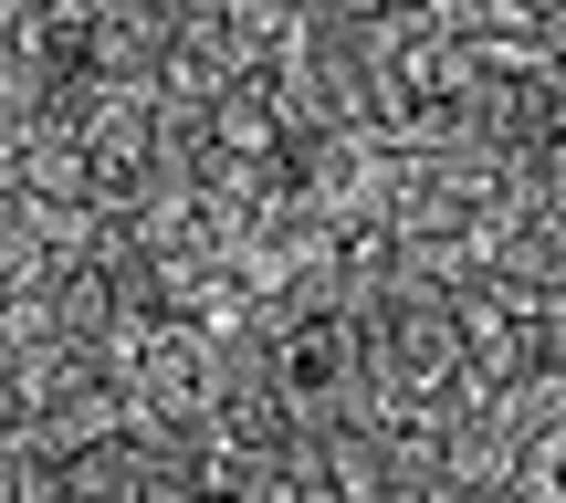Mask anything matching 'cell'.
Segmentation results:
<instances>
[{"label":"cell","instance_id":"1","mask_svg":"<svg viewBox=\"0 0 566 503\" xmlns=\"http://www.w3.org/2000/svg\"><path fill=\"white\" fill-rule=\"evenodd\" d=\"M263 357H273V388H283V409H294L304 430L378 420V357L346 336V315H294Z\"/></svg>","mask_w":566,"mask_h":503},{"label":"cell","instance_id":"2","mask_svg":"<svg viewBox=\"0 0 566 503\" xmlns=\"http://www.w3.org/2000/svg\"><path fill=\"white\" fill-rule=\"evenodd\" d=\"M74 137H84V189H95V210H116V221H126L147 189H168V158H158V84H116Z\"/></svg>","mask_w":566,"mask_h":503},{"label":"cell","instance_id":"3","mask_svg":"<svg viewBox=\"0 0 566 503\" xmlns=\"http://www.w3.org/2000/svg\"><path fill=\"white\" fill-rule=\"evenodd\" d=\"M210 409H221V336L189 325V315H158V336H147V357H137V420L126 430H147V420L210 430Z\"/></svg>","mask_w":566,"mask_h":503},{"label":"cell","instance_id":"4","mask_svg":"<svg viewBox=\"0 0 566 503\" xmlns=\"http://www.w3.org/2000/svg\"><path fill=\"white\" fill-rule=\"evenodd\" d=\"M514 472H525V430L504 420V399L462 409V420H451V451H441V483L451 493H504Z\"/></svg>","mask_w":566,"mask_h":503},{"label":"cell","instance_id":"5","mask_svg":"<svg viewBox=\"0 0 566 503\" xmlns=\"http://www.w3.org/2000/svg\"><path fill=\"white\" fill-rule=\"evenodd\" d=\"M325 483H336L346 503H399L420 472L399 462V441H388V420H346L325 430Z\"/></svg>","mask_w":566,"mask_h":503},{"label":"cell","instance_id":"6","mask_svg":"<svg viewBox=\"0 0 566 503\" xmlns=\"http://www.w3.org/2000/svg\"><path fill=\"white\" fill-rule=\"evenodd\" d=\"M147 472H158V451H147L137 430L84 441L74 462H63V503H147Z\"/></svg>","mask_w":566,"mask_h":503},{"label":"cell","instance_id":"7","mask_svg":"<svg viewBox=\"0 0 566 503\" xmlns=\"http://www.w3.org/2000/svg\"><path fill=\"white\" fill-rule=\"evenodd\" d=\"M210 137H221L231 158H283V147H294V126H283V105H273V74H263V63H252V74L231 84L221 105H210Z\"/></svg>","mask_w":566,"mask_h":503},{"label":"cell","instance_id":"8","mask_svg":"<svg viewBox=\"0 0 566 503\" xmlns=\"http://www.w3.org/2000/svg\"><path fill=\"white\" fill-rule=\"evenodd\" d=\"M21 189H32V200H95V189H84V137L74 126H42V137L21 147Z\"/></svg>","mask_w":566,"mask_h":503},{"label":"cell","instance_id":"9","mask_svg":"<svg viewBox=\"0 0 566 503\" xmlns=\"http://www.w3.org/2000/svg\"><path fill=\"white\" fill-rule=\"evenodd\" d=\"M32 273H53V252L32 242V210H21V189H0V294H11V283H32Z\"/></svg>","mask_w":566,"mask_h":503},{"label":"cell","instance_id":"10","mask_svg":"<svg viewBox=\"0 0 566 503\" xmlns=\"http://www.w3.org/2000/svg\"><path fill=\"white\" fill-rule=\"evenodd\" d=\"M0 189H21V137H0Z\"/></svg>","mask_w":566,"mask_h":503},{"label":"cell","instance_id":"11","mask_svg":"<svg viewBox=\"0 0 566 503\" xmlns=\"http://www.w3.org/2000/svg\"><path fill=\"white\" fill-rule=\"evenodd\" d=\"M535 11H566V0H535Z\"/></svg>","mask_w":566,"mask_h":503}]
</instances>
